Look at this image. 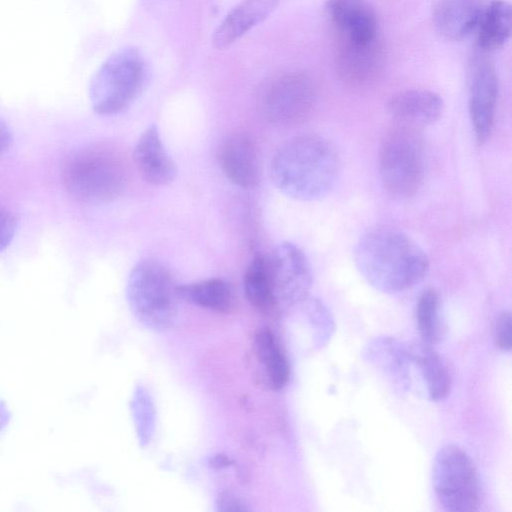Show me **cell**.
<instances>
[{
	"label": "cell",
	"mask_w": 512,
	"mask_h": 512,
	"mask_svg": "<svg viewBox=\"0 0 512 512\" xmlns=\"http://www.w3.org/2000/svg\"><path fill=\"white\" fill-rule=\"evenodd\" d=\"M224 175L235 185L253 188L261 179V161L255 141L244 132L227 135L218 148Z\"/></svg>",
	"instance_id": "8fae6325"
},
{
	"label": "cell",
	"mask_w": 512,
	"mask_h": 512,
	"mask_svg": "<svg viewBox=\"0 0 512 512\" xmlns=\"http://www.w3.org/2000/svg\"><path fill=\"white\" fill-rule=\"evenodd\" d=\"M443 110L442 98L426 89L400 91L387 102V111L398 124L414 128L435 123Z\"/></svg>",
	"instance_id": "9a60e30c"
},
{
	"label": "cell",
	"mask_w": 512,
	"mask_h": 512,
	"mask_svg": "<svg viewBox=\"0 0 512 512\" xmlns=\"http://www.w3.org/2000/svg\"><path fill=\"white\" fill-rule=\"evenodd\" d=\"M12 139V132L9 126L0 118V156L9 149Z\"/></svg>",
	"instance_id": "83f0119b"
},
{
	"label": "cell",
	"mask_w": 512,
	"mask_h": 512,
	"mask_svg": "<svg viewBox=\"0 0 512 512\" xmlns=\"http://www.w3.org/2000/svg\"><path fill=\"white\" fill-rule=\"evenodd\" d=\"M383 66L384 49L379 38L365 43L340 41L336 70L347 84H369L379 77Z\"/></svg>",
	"instance_id": "7c38bea8"
},
{
	"label": "cell",
	"mask_w": 512,
	"mask_h": 512,
	"mask_svg": "<svg viewBox=\"0 0 512 512\" xmlns=\"http://www.w3.org/2000/svg\"><path fill=\"white\" fill-rule=\"evenodd\" d=\"M317 100L314 80L305 72H290L275 78L266 87L260 106L266 119L279 126L305 121Z\"/></svg>",
	"instance_id": "ba28073f"
},
{
	"label": "cell",
	"mask_w": 512,
	"mask_h": 512,
	"mask_svg": "<svg viewBox=\"0 0 512 512\" xmlns=\"http://www.w3.org/2000/svg\"><path fill=\"white\" fill-rule=\"evenodd\" d=\"M145 78V62L137 49L126 47L114 52L91 79L89 98L93 110L100 115L124 112L139 96Z\"/></svg>",
	"instance_id": "8992f818"
},
{
	"label": "cell",
	"mask_w": 512,
	"mask_h": 512,
	"mask_svg": "<svg viewBox=\"0 0 512 512\" xmlns=\"http://www.w3.org/2000/svg\"><path fill=\"white\" fill-rule=\"evenodd\" d=\"M280 0H242L222 20L213 33L212 44L217 49L232 45L254 26L266 19Z\"/></svg>",
	"instance_id": "2e32d148"
},
{
	"label": "cell",
	"mask_w": 512,
	"mask_h": 512,
	"mask_svg": "<svg viewBox=\"0 0 512 512\" xmlns=\"http://www.w3.org/2000/svg\"><path fill=\"white\" fill-rule=\"evenodd\" d=\"M354 260L367 282L386 293L412 288L429 270L424 250L405 233L386 227L369 230L359 239Z\"/></svg>",
	"instance_id": "7a4b0ae2"
},
{
	"label": "cell",
	"mask_w": 512,
	"mask_h": 512,
	"mask_svg": "<svg viewBox=\"0 0 512 512\" xmlns=\"http://www.w3.org/2000/svg\"><path fill=\"white\" fill-rule=\"evenodd\" d=\"M177 293L180 299L217 313H229L236 304L231 286L218 278L177 285Z\"/></svg>",
	"instance_id": "d6986e66"
},
{
	"label": "cell",
	"mask_w": 512,
	"mask_h": 512,
	"mask_svg": "<svg viewBox=\"0 0 512 512\" xmlns=\"http://www.w3.org/2000/svg\"><path fill=\"white\" fill-rule=\"evenodd\" d=\"M417 329L422 343L433 345L442 336L441 301L438 292L429 288L418 298L416 306Z\"/></svg>",
	"instance_id": "603a6c76"
},
{
	"label": "cell",
	"mask_w": 512,
	"mask_h": 512,
	"mask_svg": "<svg viewBox=\"0 0 512 512\" xmlns=\"http://www.w3.org/2000/svg\"><path fill=\"white\" fill-rule=\"evenodd\" d=\"M133 158L143 179L152 185H168L177 176L176 163L167 152L155 124L147 127L140 135Z\"/></svg>",
	"instance_id": "5bb4252c"
},
{
	"label": "cell",
	"mask_w": 512,
	"mask_h": 512,
	"mask_svg": "<svg viewBox=\"0 0 512 512\" xmlns=\"http://www.w3.org/2000/svg\"><path fill=\"white\" fill-rule=\"evenodd\" d=\"M497 97L498 79L492 62L483 55H475L469 64V114L480 145L492 134Z\"/></svg>",
	"instance_id": "30bf717a"
},
{
	"label": "cell",
	"mask_w": 512,
	"mask_h": 512,
	"mask_svg": "<svg viewBox=\"0 0 512 512\" xmlns=\"http://www.w3.org/2000/svg\"><path fill=\"white\" fill-rule=\"evenodd\" d=\"M248 302L260 313L279 314L270 275L268 256L256 255L247 266L243 279Z\"/></svg>",
	"instance_id": "ffe728a7"
},
{
	"label": "cell",
	"mask_w": 512,
	"mask_h": 512,
	"mask_svg": "<svg viewBox=\"0 0 512 512\" xmlns=\"http://www.w3.org/2000/svg\"><path fill=\"white\" fill-rule=\"evenodd\" d=\"M326 10L341 40L365 43L378 38V20L365 0H328Z\"/></svg>",
	"instance_id": "4fadbf2b"
},
{
	"label": "cell",
	"mask_w": 512,
	"mask_h": 512,
	"mask_svg": "<svg viewBox=\"0 0 512 512\" xmlns=\"http://www.w3.org/2000/svg\"><path fill=\"white\" fill-rule=\"evenodd\" d=\"M254 352L267 386L276 391L284 388L290 377V363L271 329L264 327L255 333Z\"/></svg>",
	"instance_id": "ac0fdd59"
},
{
	"label": "cell",
	"mask_w": 512,
	"mask_h": 512,
	"mask_svg": "<svg viewBox=\"0 0 512 512\" xmlns=\"http://www.w3.org/2000/svg\"><path fill=\"white\" fill-rule=\"evenodd\" d=\"M378 159L382 186L391 197L408 199L419 191L426 156L416 128L398 124L388 131L381 141Z\"/></svg>",
	"instance_id": "5b68a950"
},
{
	"label": "cell",
	"mask_w": 512,
	"mask_h": 512,
	"mask_svg": "<svg viewBox=\"0 0 512 512\" xmlns=\"http://www.w3.org/2000/svg\"><path fill=\"white\" fill-rule=\"evenodd\" d=\"M134 416L141 442L147 443L153 429V406L145 390L139 388L133 400Z\"/></svg>",
	"instance_id": "cb8c5ba5"
},
{
	"label": "cell",
	"mask_w": 512,
	"mask_h": 512,
	"mask_svg": "<svg viewBox=\"0 0 512 512\" xmlns=\"http://www.w3.org/2000/svg\"><path fill=\"white\" fill-rule=\"evenodd\" d=\"M275 303L279 314L303 301L310 290L312 273L303 251L283 242L268 256Z\"/></svg>",
	"instance_id": "9c48e42d"
},
{
	"label": "cell",
	"mask_w": 512,
	"mask_h": 512,
	"mask_svg": "<svg viewBox=\"0 0 512 512\" xmlns=\"http://www.w3.org/2000/svg\"><path fill=\"white\" fill-rule=\"evenodd\" d=\"M492 336L495 345L502 351L511 350V315L509 311L501 312L494 320Z\"/></svg>",
	"instance_id": "d4e9b609"
},
{
	"label": "cell",
	"mask_w": 512,
	"mask_h": 512,
	"mask_svg": "<svg viewBox=\"0 0 512 512\" xmlns=\"http://www.w3.org/2000/svg\"><path fill=\"white\" fill-rule=\"evenodd\" d=\"M218 510L221 511H243L247 510L244 503L239 498L230 493L221 494L216 503Z\"/></svg>",
	"instance_id": "4316f807"
},
{
	"label": "cell",
	"mask_w": 512,
	"mask_h": 512,
	"mask_svg": "<svg viewBox=\"0 0 512 512\" xmlns=\"http://www.w3.org/2000/svg\"><path fill=\"white\" fill-rule=\"evenodd\" d=\"M485 6L483 0H438L434 26L444 38L461 40L476 30Z\"/></svg>",
	"instance_id": "e0dca14e"
},
{
	"label": "cell",
	"mask_w": 512,
	"mask_h": 512,
	"mask_svg": "<svg viewBox=\"0 0 512 512\" xmlns=\"http://www.w3.org/2000/svg\"><path fill=\"white\" fill-rule=\"evenodd\" d=\"M67 191L85 202H109L122 194L127 170L121 156L108 147L90 146L76 151L64 164Z\"/></svg>",
	"instance_id": "3957f363"
},
{
	"label": "cell",
	"mask_w": 512,
	"mask_h": 512,
	"mask_svg": "<svg viewBox=\"0 0 512 512\" xmlns=\"http://www.w3.org/2000/svg\"><path fill=\"white\" fill-rule=\"evenodd\" d=\"M432 484L439 503L447 511H476L481 505L477 470L470 456L457 445H445L436 453Z\"/></svg>",
	"instance_id": "52a82bcc"
},
{
	"label": "cell",
	"mask_w": 512,
	"mask_h": 512,
	"mask_svg": "<svg viewBox=\"0 0 512 512\" xmlns=\"http://www.w3.org/2000/svg\"><path fill=\"white\" fill-rule=\"evenodd\" d=\"M340 160L334 145L316 134H302L283 143L271 161V177L286 196L315 201L337 181Z\"/></svg>",
	"instance_id": "6da1fadb"
},
{
	"label": "cell",
	"mask_w": 512,
	"mask_h": 512,
	"mask_svg": "<svg viewBox=\"0 0 512 512\" xmlns=\"http://www.w3.org/2000/svg\"><path fill=\"white\" fill-rule=\"evenodd\" d=\"M16 219L7 209L0 206V252L12 241L16 232Z\"/></svg>",
	"instance_id": "484cf974"
},
{
	"label": "cell",
	"mask_w": 512,
	"mask_h": 512,
	"mask_svg": "<svg viewBox=\"0 0 512 512\" xmlns=\"http://www.w3.org/2000/svg\"><path fill=\"white\" fill-rule=\"evenodd\" d=\"M413 349V354L425 379L430 400L444 399L451 388V375L441 357L430 347L424 344Z\"/></svg>",
	"instance_id": "7402d4cb"
},
{
	"label": "cell",
	"mask_w": 512,
	"mask_h": 512,
	"mask_svg": "<svg viewBox=\"0 0 512 512\" xmlns=\"http://www.w3.org/2000/svg\"><path fill=\"white\" fill-rule=\"evenodd\" d=\"M475 31L477 45L482 51L502 47L511 33L510 4L504 0H493L486 5Z\"/></svg>",
	"instance_id": "44dd1931"
},
{
	"label": "cell",
	"mask_w": 512,
	"mask_h": 512,
	"mask_svg": "<svg viewBox=\"0 0 512 512\" xmlns=\"http://www.w3.org/2000/svg\"><path fill=\"white\" fill-rule=\"evenodd\" d=\"M126 294L132 313L146 328L162 332L174 325L180 299L177 285L159 261H139L128 276Z\"/></svg>",
	"instance_id": "277c9868"
}]
</instances>
